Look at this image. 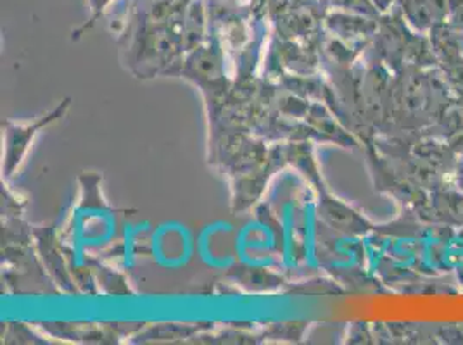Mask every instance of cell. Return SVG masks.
<instances>
[{
	"mask_svg": "<svg viewBox=\"0 0 463 345\" xmlns=\"http://www.w3.org/2000/svg\"><path fill=\"white\" fill-rule=\"evenodd\" d=\"M195 66V71H199L201 75L206 78H212V75H218L220 71V61L213 54V52H201L199 56H195L193 61Z\"/></svg>",
	"mask_w": 463,
	"mask_h": 345,
	"instance_id": "cell-1",
	"label": "cell"
}]
</instances>
